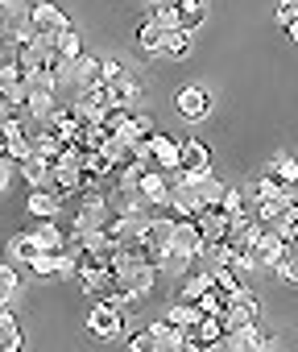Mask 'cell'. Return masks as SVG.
I'll return each mask as SVG.
<instances>
[{
  "label": "cell",
  "instance_id": "52a82bcc",
  "mask_svg": "<svg viewBox=\"0 0 298 352\" xmlns=\"http://www.w3.org/2000/svg\"><path fill=\"white\" fill-rule=\"evenodd\" d=\"M46 187H50L58 199L79 195V191H83V166H75V162H50V179H46Z\"/></svg>",
  "mask_w": 298,
  "mask_h": 352
},
{
  "label": "cell",
  "instance_id": "4fadbf2b",
  "mask_svg": "<svg viewBox=\"0 0 298 352\" xmlns=\"http://www.w3.org/2000/svg\"><path fill=\"white\" fill-rule=\"evenodd\" d=\"M211 286V270H183L179 278H174V302H195L203 290Z\"/></svg>",
  "mask_w": 298,
  "mask_h": 352
},
{
  "label": "cell",
  "instance_id": "83f0119b",
  "mask_svg": "<svg viewBox=\"0 0 298 352\" xmlns=\"http://www.w3.org/2000/svg\"><path fill=\"white\" fill-rule=\"evenodd\" d=\"M17 170H21V179H25L30 187H46V179H50V162H46V157H38V153L21 157V162H17Z\"/></svg>",
  "mask_w": 298,
  "mask_h": 352
},
{
  "label": "cell",
  "instance_id": "44dd1931",
  "mask_svg": "<svg viewBox=\"0 0 298 352\" xmlns=\"http://www.w3.org/2000/svg\"><path fill=\"white\" fill-rule=\"evenodd\" d=\"M162 25L154 21V17H145V21H137V30H133V42H137V50L145 54V58H154L158 50H162Z\"/></svg>",
  "mask_w": 298,
  "mask_h": 352
},
{
  "label": "cell",
  "instance_id": "b9f144b4",
  "mask_svg": "<svg viewBox=\"0 0 298 352\" xmlns=\"http://www.w3.org/2000/svg\"><path fill=\"white\" fill-rule=\"evenodd\" d=\"M0 157H5V133H0Z\"/></svg>",
  "mask_w": 298,
  "mask_h": 352
},
{
  "label": "cell",
  "instance_id": "e575fe53",
  "mask_svg": "<svg viewBox=\"0 0 298 352\" xmlns=\"http://www.w3.org/2000/svg\"><path fill=\"white\" fill-rule=\"evenodd\" d=\"M5 253H9V261H17V265H25L38 249H34V241H30V232H17V236H9V245H5Z\"/></svg>",
  "mask_w": 298,
  "mask_h": 352
},
{
  "label": "cell",
  "instance_id": "9a60e30c",
  "mask_svg": "<svg viewBox=\"0 0 298 352\" xmlns=\"http://www.w3.org/2000/svg\"><path fill=\"white\" fill-rule=\"evenodd\" d=\"M108 91H112V104H124L128 112L141 104V96H145V87H141V79L133 75V71H120L116 79H108Z\"/></svg>",
  "mask_w": 298,
  "mask_h": 352
},
{
  "label": "cell",
  "instance_id": "5b68a950",
  "mask_svg": "<svg viewBox=\"0 0 298 352\" xmlns=\"http://www.w3.org/2000/svg\"><path fill=\"white\" fill-rule=\"evenodd\" d=\"M67 25H71V17L62 13V5H54V0H30V30L34 34H58Z\"/></svg>",
  "mask_w": 298,
  "mask_h": 352
},
{
  "label": "cell",
  "instance_id": "2e32d148",
  "mask_svg": "<svg viewBox=\"0 0 298 352\" xmlns=\"http://www.w3.org/2000/svg\"><path fill=\"white\" fill-rule=\"evenodd\" d=\"M174 253H183V257H191V261H199V245H203V236H199V228H195V220L187 216V220H179L174 224V232H170V241H166Z\"/></svg>",
  "mask_w": 298,
  "mask_h": 352
},
{
  "label": "cell",
  "instance_id": "6da1fadb",
  "mask_svg": "<svg viewBox=\"0 0 298 352\" xmlns=\"http://www.w3.org/2000/svg\"><path fill=\"white\" fill-rule=\"evenodd\" d=\"M128 331V311L124 307H116V302H108V298H95L91 302V311H87V336H95V340H120Z\"/></svg>",
  "mask_w": 298,
  "mask_h": 352
},
{
  "label": "cell",
  "instance_id": "e0dca14e",
  "mask_svg": "<svg viewBox=\"0 0 298 352\" xmlns=\"http://www.w3.org/2000/svg\"><path fill=\"white\" fill-rule=\"evenodd\" d=\"M191 50H195V34H191V30L179 25V30H166V34H162V50H158L162 58H170V63H187Z\"/></svg>",
  "mask_w": 298,
  "mask_h": 352
},
{
  "label": "cell",
  "instance_id": "8d00e7d4",
  "mask_svg": "<svg viewBox=\"0 0 298 352\" xmlns=\"http://www.w3.org/2000/svg\"><path fill=\"white\" fill-rule=\"evenodd\" d=\"M100 153H104V157L116 166V162H124V157H128V145H124L116 133H104V141H100Z\"/></svg>",
  "mask_w": 298,
  "mask_h": 352
},
{
  "label": "cell",
  "instance_id": "7c38bea8",
  "mask_svg": "<svg viewBox=\"0 0 298 352\" xmlns=\"http://www.w3.org/2000/svg\"><path fill=\"white\" fill-rule=\"evenodd\" d=\"M0 96H5V104H13V108L25 104L30 83H25V71L17 63H0Z\"/></svg>",
  "mask_w": 298,
  "mask_h": 352
},
{
  "label": "cell",
  "instance_id": "ac0fdd59",
  "mask_svg": "<svg viewBox=\"0 0 298 352\" xmlns=\"http://www.w3.org/2000/svg\"><path fill=\"white\" fill-rule=\"evenodd\" d=\"M95 83H104L100 58H91V54L83 50L79 58H71V87H75V91H83V87H95Z\"/></svg>",
  "mask_w": 298,
  "mask_h": 352
},
{
  "label": "cell",
  "instance_id": "d590c367",
  "mask_svg": "<svg viewBox=\"0 0 298 352\" xmlns=\"http://www.w3.org/2000/svg\"><path fill=\"white\" fill-rule=\"evenodd\" d=\"M265 170H273V174H277V179H282L286 187H294V183H298V162H294L290 153H277V157H273Z\"/></svg>",
  "mask_w": 298,
  "mask_h": 352
},
{
  "label": "cell",
  "instance_id": "cb8c5ba5",
  "mask_svg": "<svg viewBox=\"0 0 298 352\" xmlns=\"http://www.w3.org/2000/svg\"><path fill=\"white\" fill-rule=\"evenodd\" d=\"M54 104H58V91H30L25 104H21V112H25L34 124H42V120L54 112Z\"/></svg>",
  "mask_w": 298,
  "mask_h": 352
},
{
  "label": "cell",
  "instance_id": "7a4b0ae2",
  "mask_svg": "<svg viewBox=\"0 0 298 352\" xmlns=\"http://www.w3.org/2000/svg\"><path fill=\"white\" fill-rule=\"evenodd\" d=\"M79 208H75V220H71V232H95L112 220V208H108V191H79Z\"/></svg>",
  "mask_w": 298,
  "mask_h": 352
},
{
  "label": "cell",
  "instance_id": "ab89813d",
  "mask_svg": "<svg viewBox=\"0 0 298 352\" xmlns=\"http://www.w3.org/2000/svg\"><path fill=\"white\" fill-rule=\"evenodd\" d=\"M25 265H30L38 278H54V253H42V249H38V253H34Z\"/></svg>",
  "mask_w": 298,
  "mask_h": 352
},
{
  "label": "cell",
  "instance_id": "f35d334b",
  "mask_svg": "<svg viewBox=\"0 0 298 352\" xmlns=\"http://www.w3.org/2000/svg\"><path fill=\"white\" fill-rule=\"evenodd\" d=\"M273 274H277L282 286H294V282H298V261H294V253H286V257L273 265Z\"/></svg>",
  "mask_w": 298,
  "mask_h": 352
},
{
  "label": "cell",
  "instance_id": "74e56055",
  "mask_svg": "<svg viewBox=\"0 0 298 352\" xmlns=\"http://www.w3.org/2000/svg\"><path fill=\"white\" fill-rule=\"evenodd\" d=\"M224 302H228V294H220L216 286H207V290L195 298V307H199L203 315H220V311H224Z\"/></svg>",
  "mask_w": 298,
  "mask_h": 352
},
{
  "label": "cell",
  "instance_id": "484cf974",
  "mask_svg": "<svg viewBox=\"0 0 298 352\" xmlns=\"http://www.w3.org/2000/svg\"><path fill=\"white\" fill-rule=\"evenodd\" d=\"M21 265L17 261H0V302H13L21 294Z\"/></svg>",
  "mask_w": 298,
  "mask_h": 352
},
{
  "label": "cell",
  "instance_id": "277c9868",
  "mask_svg": "<svg viewBox=\"0 0 298 352\" xmlns=\"http://www.w3.org/2000/svg\"><path fill=\"white\" fill-rule=\"evenodd\" d=\"M249 253H253V265H257V270H273V265H277L286 253H294V249H290V245L269 228V224H265V228L257 232V241L249 245Z\"/></svg>",
  "mask_w": 298,
  "mask_h": 352
},
{
  "label": "cell",
  "instance_id": "f1b7e54d",
  "mask_svg": "<svg viewBox=\"0 0 298 352\" xmlns=\"http://www.w3.org/2000/svg\"><path fill=\"white\" fill-rule=\"evenodd\" d=\"M162 319H166V323H174V327H187V331H191V327L203 319V311H199L195 302H170V311H166Z\"/></svg>",
  "mask_w": 298,
  "mask_h": 352
},
{
  "label": "cell",
  "instance_id": "603a6c76",
  "mask_svg": "<svg viewBox=\"0 0 298 352\" xmlns=\"http://www.w3.org/2000/svg\"><path fill=\"white\" fill-rule=\"evenodd\" d=\"M30 241H34V249H42V253H58V249L67 245V232H62L54 220H42V224L30 232Z\"/></svg>",
  "mask_w": 298,
  "mask_h": 352
},
{
  "label": "cell",
  "instance_id": "4dcf8cb0",
  "mask_svg": "<svg viewBox=\"0 0 298 352\" xmlns=\"http://www.w3.org/2000/svg\"><path fill=\"white\" fill-rule=\"evenodd\" d=\"M211 286H216L220 294H236V290H240V286H249V282H244L232 265H211Z\"/></svg>",
  "mask_w": 298,
  "mask_h": 352
},
{
  "label": "cell",
  "instance_id": "1f68e13d",
  "mask_svg": "<svg viewBox=\"0 0 298 352\" xmlns=\"http://www.w3.org/2000/svg\"><path fill=\"white\" fill-rule=\"evenodd\" d=\"M149 17H154L162 30H179L183 25V13H179L174 0H158V5H149Z\"/></svg>",
  "mask_w": 298,
  "mask_h": 352
},
{
  "label": "cell",
  "instance_id": "8992f818",
  "mask_svg": "<svg viewBox=\"0 0 298 352\" xmlns=\"http://www.w3.org/2000/svg\"><path fill=\"white\" fill-rule=\"evenodd\" d=\"M174 112H179L183 120L199 124V120H207V116H211V96H207L203 87L187 83V87H179V96H174Z\"/></svg>",
  "mask_w": 298,
  "mask_h": 352
},
{
  "label": "cell",
  "instance_id": "f546056e",
  "mask_svg": "<svg viewBox=\"0 0 298 352\" xmlns=\"http://www.w3.org/2000/svg\"><path fill=\"white\" fill-rule=\"evenodd\" d=\"M54 50H58V58H79V54H83V38H79V30H75V25L58 30V34H54Z\"/></svg>",
  "mask_w": 298,
  "mask_h": 352
},
{
  "label": "cell",
  "instance_id": "4316f807",
  "mask_svg": "<svg viewBox=\"0 0 298 352\" xmlns=\"http://www.w3.org/2000/svg\"><path fill=\"white\" fill-rule=\"evenodd\" d=\"M174 5H179V13H183V30L199 34V30L207 25V0H174Z\"/></svg>",
  "mask_w": 298,
  "mask_h": 352
},
{
  "label": "cell",
  "instance_id": "3957f363",
  "mask_svg": "<svg viewBox=\"0 0 298 352\" xmlns=\"http://www.w3.org/2000/svg\"><path fill=\"white\" fill-rule=\"evenodd\" d=\"M112 274H116V286H120L124 294H133L137 302L149 298V294H154V286H158V270L149 265V261H124V265L112 270Z\"/></svg>",
  "mask_w": 298,
  "mask_h": 352
},
{
  "label": "cell",
  "instance_id": "ffe728a7",
  "mask_svg": "<svg viewBox=\"0 0 298 352\" xmlns=\"http://www.w3.org/2000/svg\"><path fill=\"white\" fill-rule=\"evenodd\" d=\"M21 348H25V331H21L17 315L5 302V307H0V352H21Z\"/></svg>",
  "mask_w": 298,
  "mask_h": 352
},
{
  "label": "cell",
  "instance_id": "8fae6325",
  "mask_svg": "<svg viewBox=\"0 0 298 352\" xmlns=\"http://www.w3.org/2000/svg\"><path fill=\"white\" fill-rule=\"evenodd\" d=\"M145 141H149V162H154L158 170H166V174L179 170V137H170V133H149Z\"/></svg>",
  "mask_w": 298,
  "mask_h": 352
},
{
  "label": "cell",
  "instance_id": "30bf717a",
  "mask_svg": "<svg viewBox=\"0 0 298 352\" xmlns=\"http://www.w3.org/2000/svg\"><path fill=\"white\" fill-rule=\"evenodd\" d=\"M149 336H154V352H187V344H191V331L166 323V319L149 323Z\"/></svg>",
  "mask_w": 298,
  "mask_h": 352
},
{
  "label": "cell",
  "instance_id": "60d3db41",
  "mask_svg": "<svg viewBox=\"0 0 298 352\" xmlns=\"http://www.w3.org/2000/svg\"><path fill=\"white\" fill-rule=\"evenodd\" d=\"M13 170H17V162H9V157H0V195L9 191V183H13Z\"/></svg>",
  "mask_w": 298,
  "mask_h": 352
},
{
  "label": "cell",
  "instance_id": "ba28073f",
  "mask_svg": "<svg viewBox=\"0 0 298 352\" xmlns=\"http://www.w3.org/2000/svg\"><path fill=\"white\" fill-rule=\"evenodd\" d=\"M149 208H166V195H170V174L166 170H158V166H149L145 174H141V179H137V187H133Z\"/></svg>",
  "mask_w": 298,
  "mask_h": 352
},
{
  "label": "cell",
  "instance_id": "d6986e66",
  "mask_svg": "<svg viewBox=\"0 0 298 352\" xmlns=\"http://www.w3.org/2000/svg\"><path fill=\"white\" fill-rule=\"evenodd\" d=\"M75 278H79L83 294H95V298H104V294L116 290V274H112L108 265H91V270H83V274H75Z\"/></svg>",
  "mask_w": 298,
  "mask_h": 352
},
{
  "label": "cell",
  "instance_id": "d6a6232c",
  "mask_svg": "<svg viewBox=\"0 0 298 352\" xmlns=\"http://www.w3.org/2000/svg\"><path fill=\"white\" fill-rule=\"evenodd\" d=\"M253 204H257V220L261 224H273L286 212V204H294V195H269V199H253Z\"/></svg>",
  "mask_w": 298,
  "mask_h": 352
},
{
  "label": "cell",
  "instance_id": "836d02e7",
  "mask_svg": "<svg viewBox=\"0 0 298 352\" xmlns=\"http://www.w3.org/2000/svg\"><path fill=\"white\" fill-rule=\"evenodd\" d=\"M249 187H224V195H220V208L228 212V216H236V212H249Z\"/></svg>",
  "mask_w": 298,
  "mask_h": 352
},
{
  "label": "cell",
  "instance_id": "5bb4252c",
  "mask_svg": "<svg viewBox=\"0 0 298 352\" xmlns=\"http://www.w3.org/2000/svg\"><path fill=\"white\" fill-rule=\"evenodd\" d=\"M195 352H211V348H224V327H220V315H203L195 327H191V344Z\"/></svg>",
  "mask_w": 298,
  "mask_h": 352
},
{
  "label": "cell",
  "instance_id": "9c48e42d",
  "mask_svg": "<svg viewBox=\"0 0 298 352\" xmlns=\"http://www.w3.org/2000/svg\"><path fill=\"white\" fill-rule=\"evenodd\" d=\"M224 348H232V352H261V348H277V340H269L261 331V323H244L236 331H224Z\"/></svg>",
  "mask_w": 298,
  "mask_h": 352
},
{
  "label": "cell",
  "instance_id": "7bdbcfd3",
  "mask_svg": "<svg viewBox=\"0 0 298 352\" xmlns=\"http://www.w3.org/2000/svg\"><path fill=\"white\" fill-rule=\"evenodd\" d=\"M0 307H5V302H0Z\"/></svg>",
  "mask_w": 298,
  "mask_h": 352
},
{
  "label": "cell",
  "instance_id": "d4e9b609",
  "mask_svg": "<svg viewBox=\"0 0 298 352\" xmlns=\"http://www.w3.org/2000/svg\"><path fill=\"white\" fill-rule=\"evenodd\" d=\"M224 187H228V183L220 179V174H216V170H207L203 179L195 183V199H199V208H216V204H220V195H224Z\"/></svg>",
  "mask_w": 298,
  "mask_h": 352
},
{
  "label": "cell",
  "instance_id": "7402d4cb",
  "mask_svg": "<svg viewBox=\"0 0 298 352\" xmlns=\"http://www.w3.org/2000/svg\"><path fill=\"white\" fill-rule=\"evenodd\" d=\"M25 208H30V216H38V220H58V212H62V199H58L50 187H34Z\"/></svg>",
  "mask_w": 298,
  "mask_h": 352
}]
</instances>
